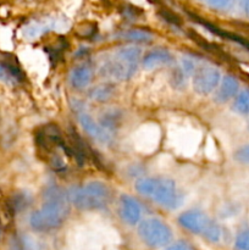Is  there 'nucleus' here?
I'll list each match as a JSON object with an SVG mask.
<instances>
[{
    "instance_id": "obj_1",
    "label": "nucleus",
    "mask_w": 249,
    "mask_h": 250,
    "mask_svg": "<svg viewBox=\"0 0 249 250\" xmlns=\"http://www.w3.org/2000/svg\"><path fill=\"white\" fill-rule=\"evenodd\" d=\"M68 198L59 188H50L41 209L29 216V225L37 232H49L63 225L70 214Z\"/></svg>"
},
{
    "instance_id": "obj_2",
    "label": "nucleus",
    "mask_w": 249,
    "mask_h": 250,
    "mask_svg": "<svg viewBox=\"0 0 249 250\" xmlns=\"http://www.w3.org/2000/svg\"><path fill=\"white\" fill-rule=\"evenodd\" d=\"M136 189L166 209H177L183 202L176 182L167 177H143L136 182Z\"/></svg>"
},
{
    "instance_id": "obj_3",
    "label": "nucleus",
    "mask_w": 249,
    "mask_h": 250,
    "mask_svg": "<svg viewBox=\"0 0 249 250\" xmlns=\"http://www.w3.org/2000/svg\"><path fill=\"white\" fill-rule=\"evenodd\" d=\"M142 51L137 46L120 48L102 63L100 75L116 81H128L136 75L141 60Z\"/></svg>"
},
{
    "instance_id": "obj_4",
    "label": "nucleus",
    "mask_w": 249,
    "mask_h": 250,
    "mask_svg": "<svg viewBox=\"0 0 249 250\" xmlns=\"http://www.w3.org/2000/svg\"><path fill=\"white\" fill-rule=\"evenodd\" d=\"M68 197L77 209L83 211H93L106 208L110 203L111 193L105 183L92 181L73 189Z\"/></svg>"
},
{
    "instance_id": "obj_5",
    "label": "nucleus",
    "mask_w": 249,
    "mask_h": 250,
    "mask_svg": "<svg viewBox=\"0 0 249 250\" xmlns=\"http://www.w3.org/2000/svg\"><path fill=\"white\" fill-rule=\"evenodd\" d=\"M178 224L187 231L195 234H202L211 243H217L222 237L220 226L208 217L200 210H188L178 217Z\"/></svg>"
},
{
    "instance_id": "obj_6",
    "label": "nucleus",
    "mask_w": 249,
    "mask_h": 250,
    "mask_svg": "<svg viewBox=\"0 0 249 250\" xmlns=\"http://www.w3.org/2000/svg\"><path fill=\"white\" fill-rule=\"evenodd\" d=\"M138 234L142 241L150 248H163L172 241V231L168 225L156 217L141 221Z\"/></svg>"
},
{
    "instance_id": "obj_7",
    "label": "nucleus",
    "mask_w": 249,
    "mask_h": 250,
    "mask_svg": "<svg viewBox=\"0 0 249 250\" xmlns=\"http://www.w3.org/2000/svg\"><path fill=\"white\" fill-rule=\"evenodd\" d=\"M221 82V72L210 63L198 65L192 75L193 89L199 95H209Z\"/></svg>"
},
{
    "instance_id": "obj_8",
    "label": "nucleus",
    "mask_w": 249,
    "mask_h": 250,
    "mask_svg": "<svg viewBox=\"0 0 249 250\" xmlns=\"http://www.w3.org/2000/svg\"><path fill=\"white\" fill-rule=\"evenodd\" d=\"M119 212L121 219L126 222L127 225L138 224L142 217V208L139 203L134 199L133 197L128 194H122L119 200Z\"/></svg>"
},
{
    "instance_id": "obj_9",
    "label": "nucleus",
    "mask_w": 249,
    "mask_h": 250,
    "mask_svg": "<svg viewBox=\"0 0 249 250\" xmlns=\"http://www.w3.org/2000/svg\"><path fill=\"white\" fill-rule=\"evenodd\" d=\"M78 120H80L81 126L83 127V129H84L90 137H93V138L97 139L98 142H100V143L103 144L111 143L112 134L110 133V132H107L102 125L97 124L90 115L83 112V114L80 115Z\"/></svg>"
},
{
    "instance_id": "obj_10",
    "label": "nucleus",
    "mask_w": 249,
    "mask_h": 250,
    "mask_svg": "<svg viewBox=\"0 0 249 250\" xmlns=\"http://www.w3.org/2000/svg\"><path fill=\"white\" fill-rule=\"evenodd\" d=\"M173 62V56L167 49L158 48L148 51L142 59L143 67L146 70H153V68L160 67V66L171 65Z\"/></svg>"
},
{
    "instance_id": "obj_11",
    "label": "nucleus",
    "mask_w": 249,
    "mask_h": 250,
    "mask_svg": "<svg viewBox=\"0 0 249 250\" xmlns=\"http://www.w3.org/2000/svg\"><path fill=\"white\" fill-rule=\"evenodd\" d=\"M239 90V83L236 77L231 75H226L220 82L219 87L216 88V93H215V102L224 104L231 100L232 98L236 97L238 94Z\"/></svg>"
},
{
    "instance_id": "obj_12",
    "label": "nucleus",
    "mask_w": 249,
    "mask_h": 250,
    "mask_svg": "<svg viewBox=\"0 0 249 250\" xmlns=\"http://www.w3.org/2000/svg\"><path fill=\"white\" fill-rule=\"evenodd\" d=\"M93 80V71L89 66H76L70 73L71 85L76 89H84L90 84Z\"/></svg>"
},
{
    "instance_id": "obj_13",
    "label": "nucleus",
    "mask_w": 249,
    "mask_h": 250,
    "mask_svg": "<svg viewBox=\"0 0 249 250\" xmlns=\"http://www.w3.org/2000/svg\"><path fill=\"white\" fill-rule=\"evenodd\" d=\"M0 81L7 84H14L23 81V73L19 66L10 61H0Z\"/></svg>"
},
{
    "instance_id": "obj_14",
    "label": "nucleus",
    "mask_w": 249,
    "mask_h": 250,
    "mask_svg": "<svg viewBox=\"0 0 249 250\" xmlns=\"http://www.w3.org/2000/svg\"><path fill=\"white\" fill-rule=\"evenodd\" d=\"M120 37L124 41L133 42V43H150L154 39V36L150 32L139 28H132L128 29V31L122 32Z\"/></svg>"
},
{
    "instance_id": "obj_15",
    "label": "nucleus",
    "mask_w": 249,
    "mask_h": 250,
    "mask_svg": "<svg viewBox=\"0 0 249 250\" xmlns=\"http://www.w3.org/2000/svg\"><path fill=\"white\" fill-rule=\"evenodd\" d=\"M112 94H114V85L107 83L93 88L89 93V97L95 102H106L112 97Z\"/></svg>"
},
{
    "instance_id": "obj_16",
    "label": "nucleus",
    "mask_w": 249,
    "mask_h": 250,
    "mask_svg": "<svg viewBox=\"0 0 249 250\" xmlns=\"http://www.w3.org/2000/svg\"><path fill=\"white\" fill-rule=\"evenodd\" d=\"M233 110L241 115H249V89L241 90L233 103Z\"/></svg>"
},
{
    "instance_id": "obj_17",
    "label": "nucleus",
    "mask_w": 249,
    "mask_h": 250,
    "mask_svg": "<svg viewBox=\"0 0 249 250\" xmlns=\"http://www.w3.org/2000/svg\"><path fill=\"white\" fill-rule=\"evenodd\" d=\"M97 32V24L94 22H82L76 27V34L81 38H89Z\"/></svg>"
},
{
    "instance_id": "obj_18",
    "label": "nucleus",
    "mask_w": 249,
    "mask_h": 250,
    "mask_svg": "<svg viewBox=\"0 0 249 250\" xmlns=\"http://www.w3.org/2000/svg\"><path fill=\"white\" fill-rule=\"evenodd\" d=\"M46 31V24L41 23V22H34V23L28 24L24 29V33L29 38H36V37L41 36L42 33Z\"/></svg>"
},
{
    "instance_id": "obj_19",
    "label": "nucleus",
    "mask_w": 249,
    "mask_h": 250,
    "mask_svg": "<svg viewBox=\"0 0 249 250\" xmlns=\"http://www.w3.org/2000/svg\"><path fill=\"white\" fill-rule=\"evenodd\" d=\"M234 247L237 250H249V229H244L237 236Z\"/></svg>"
},
{
    "instance_id": "obj_20",
    "label": "nucleus",
    "mask_w": 249,
    "mask_h": 250,
    "mask_svg": "<svg viewBox=\"0 0 249 250\" xmlns=\"http://www.w3.org/2000/svg\"><path fill=\"white\" fill-rule=\"evenodd\" d=\"M233 1L234 0H207L210 7L219 10V11H226V10L231 9Z\"/></svg>"
},
{
    "instance_id": "obj_21",
    "label": "nucleus",
    "mask_w": 249,
    "mask_h": 250,
    "mask_svg": "<svg viewBox=\"0 0 249 250\" xmlns=\"http://www.w3.org/2000/svg\"><path fill=\"white\" fill-rule=\"evenodd\" d=\"M234 159L238 163L244 164V165H249V144L242 146L238 150L234 153Z\"/></svg>"
},
{
    "instance_id": "obj_22",
    "label": "nucleus",
    "mask_w": 249,
    "mask_h": 250,
    "mask_svg": "<svg viewBox=\"0 0 249 250\" xmlns=\"http://www.w3.org/2000/svg\"><path fill=\"white\" fill-rule=\"evenodd\" d=\"M160 15H161V16H163V19H165L166 21H168V22H170V23L176 24V26H178V24L181 23L180 19H178L177 16H175V15H173L172 12L166 11V10H163V11L160 12Z\"/></svg>"
},
{
    "instance_id": "obj_23",
    "label": "nucleus",
    "mask_w": 249,
    "mask_h": 250,
    "mask_svg": "<svg viewBox=\"0 0 249 250\" xmlns=\"http://www.w3.org/2000/svg\"><path fill=\"white\" fill-rule=\"evenodd\" d=\"M165 250H194L189 244H187L186 242H177V243H173L171 246H168Z\"/></svg>"
},
{
    "instance_id": "obj_24",
    "label": "nucleus",
    "mask_w": 249,
    "mask_h": 250,
    "mask_svg": "<svg viewBox=\"0 0 249 250\" xmlns=\"http://www.w3.org/2000/svg\"><path fill=\"white\" fill-rule=\"evenodd\" d=\"M241 7L243 9L244 14L249 17V0H239Z\"/></svg>"
},
{
    "instance_id": "obj_25",
    "label": "nucleus",
    "mask_w": 249,
    "mask_h": 250,
    "mask_svg": "<svg viewBox=\"0 0 249 250\" xmlns=\"http://www.w3.org/2000/svg\"><path fill=\"white\" fill-rule=\"evenodd\" d=\"M248 126H249V124H248Z\"/></svg>"
}]
</instances>
